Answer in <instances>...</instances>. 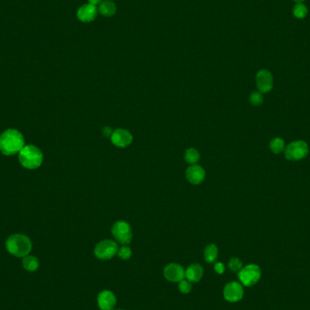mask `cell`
Returning <instances> with one entry per match:
<instances>
[{
    "label": "cell",
    "instance_id": "obj_22",
    "mask_svg": "<svg viewBox=\"0 0 310 310\" xmlns=\"http://www.w3.org/2000/svg\"><path fill=\"white\" fill-rule=\"evenodd\" d=\"M117 255L123 261H127L133 255V252L131 248H129L127 245H122V247L118 249Z\"/></svg>",
    "mask_w": 310,
    "mask_h": 310
},
{
    "label": "cell",
    "instance_id": "obj_5",
    "mask_svg": "<svg viewBox=\"0 0 310 310\" xmlns=\"http://www.w3.org/2000/svg\"><path fill=\"white\" fill-rule=\"evenodd\" d=\"M238 280L244 286H250L255 285L256 283L261 280L262 271L259 266L255 264H250L243 267L238 271Z\"/></svg>",
    "mask_w": 310,
    "mask_h": 310
},
{
    "label": "cell",
    "instance_id": "obj_13",
    "mask_svg": "<svg viewBox=\"0 0 310 310\" xmlns=\"http://www.w3.org/2000/svg\"><path fill=\"white\" fill-rule=\"evenodd\" d=\"M97 14V7L88 3L80 6L77 10V19L84 23H90L96 19Z\"/></svg>",
    "mask_w": 310,
    "mask_h": 310
},
{
    "label": "cell",
    "instance_id": "obj_11",
    "mask_svg": "<svg viewBox=\"0 0 310 310\" xmlns=\"http://www.w3.org/2000/svg\"><path fill=\"white\" fill-rule=\"evenodd\" d=\"M111 141L117 147L124 148L132 143L133 135L125 129H117L111 135Z\"/></svg>",
    "mask_w": 310,
    "mask_h": 310
},
{
    "label": "cell",
    "instance_id": "obj_4",
    "mask_svg": "<svg viewBox=\"0 0 310 310\" xmlns=\"http://www.w3.org/2000/svg\"><path fill=\"white\" fill-rule=\"evenodd\" d=\"M118 244L112 239H103L96 244L95 248V255L102 261H108L115 256L117 255L118 252Z\"/></svg>",
    "mask_w": 310,
    "mask_h": 310
},
{
    "label": "cell",
    "instance_id": "obj_29",
    "mask_svg": "<svg viewBox=\"0 0 310 310\" xmlns=\"http://www.w3.org/2000/svg\"><path fill=\"white\" fill-rule=\"evenodd\" d=\"M294 1H295V2H296V3L298 4V3H302V2H303V1H305V0H294Z\"/></svg>",
    "mask_w": 310,
    "mask_h": 310
},
{
    "label": "cell",
    "instance_id": "obj_15",
    "mask_svg": "<svg viewBox=\"0 0 310 310\" xmlns=\"http://www.w3.org/2000/svg\"><path fill=\"white\" fill-rule=\"evenodd\" d=\"M203 272V268L201 264L194 263L185 269V278L191 283H197L201 280Z\"/></svg>",
    "mask_w": 310,
    "mask_h": 310
},
{
    "label": "cell",
    "instance_id": "obj_14",
    "mask_svg": "<svg viewBox=\"0 0 310 310\" xmlns=\"http://www.w3.org/2000/svg\"><path fill=\"white\" fill-rule=\"evenodd\" d=\"M186 177L191 184L198 185L204 181L205 170L200 165H191L186 170Z\"/></svg>",
    "mask_w": 310,
    "mask_h": 310
},
{
    "label": "cell",
    "instance_id": "obj_9",
    "mask_svg": "<svg viewBox=\"0 0 310 310\" xmlns=\"http://www.w3.org/2000/svg\"><path fill=\"white\" fill-rule=\"evenodd\" d=\"M165 278L172 283H179L185 278V269L182 265L170 263L164 269Z\"/></svg>",
    "mask_w": 310,
    "mask_h": 310
},
{
    "label": "cell",
    "instance_id": "obj_23",
    "mask_svg": "<svg viewBox=\"0 0 310 310\" xmlns=\"http://www.w3.org/2000/svg\"><path fill=\"white\" fill-rule=\"evenodd\" d=\"M178 287H179V290L182 292L183 294H188V293L191 291L192 285H191V282H190L188 280L183 279V280H181L178 283Z\"/></svg>",
    "mask_w": 310,
    "mask_h": 310
},
{
    "label": "cell",
    "instance_id": "obj_1",
    "mask_svg": "<svg viewBox=\"0 0 310 310\" xmlns=\"http://www.w3.org/2000/svg\"><path fill=\"white\" fill-rule=\"evenodd\" d=\"M24 146V137L16 129H8L0 135V152L5 155L19 153Z\"/></svg>",
    "mask_w": 310,
    "mask_h": 310
},
{
    "label": "cell",
    "instance_id": "obj_26",
    "mask_svg": "<svg viewBox=\"0 0 310 310\" xmlns=\"http://www.w3.org/2000/svg\"><path fill=\"white\" fill-rule=\"evenodd\" d=\"M214 270L216 271V273L222 275V274L225 272V266H224V264L221 263V262H217V263H215V265H214Z\"/></svg>",
    "mask_w": 310,
    "mask_h": 310
},
{
    "label": "cell",
    "instance_id": "obj_17",
    "mask_svg": "<svg viewBox=\"0 0 310 310\" xmlns=\"http://www.w3.org/2000/svg\"><path fill=\"white\" fill-rule=\"evenodd\" d=\"M23 267H24L25 270L27 271H36L39 268V262H38V259L34 257V256H25L23 259Z\"/></svg>",
    "mask_w": 310,
    "mask_h": 310
},
{
    "label": "cell",
    "instance_id": "obj_27",
    "mask_svg": "<svg viewBox=\"0 0 310 310\" xmlns=\"http://www.w3.org/2000/svg\"><path fill=\"white\" fill-rule=\"evenodd\" d=\"M113 132H114V131H112L109 127L103 128V134L104 136H110V137H111V135L113 134Z\"/></svg>",
    "mask_w": 310,
    "mask_h": 310
},
{
    "label": "cell",
    "instance_id": "obj_12",
    "mask_svg": "<svg viewBox=\"0 0 310 310\" xmlns=\"http://www.w3.org/2000/svg\"><path fill=\"white\" fill-rule=\"evenodd\" d=\"M117 299L116 295L110 290L100 292L97 297V304L101 310H114Z\"/></svg>",
    "mask_w": 310,
    "mask_h": 310
},
{
    "label": "cell",
    "instance_id": "obj_10",
    "mask_svg": "<svg viewBox=\"0 0 310 310\" xmlns=\"http://www.w3.org/2000/svg\"><path fill=\"white\" fill-rule=\"evenodd\" d=\"M256 82L258 89L261 93H268L273 88V76L271 73L266 69H262L258 72L256 76Z\"/></svg>",
    "mask_w": 310,
    "mask_h": 310
},
{
    "label": "cell",
    "instance_id": "obj_30",
    "mask_svg": "<svg viewBox=\"0 0 310 310\" xmlns=\"http://www.w3.org/2000/svg\"></svg>",
    "mask_w": 310,
    "mask_h": 310
},
{
    "label": "cell",
    "instance_id": "obj_19",
    "mask_svg": "<svg viewBox=\"0 0 310 310\" xmlns=\"http://www.w3.org/2000/svg\"><path fill=\"white\" fill-rule=\"evenodd\" d=\"M269 148L273 153L279 154L285 150V143L281 138H274L269 143Z\"/></svg>",
    "mask_w": 310,
    "mask_h": 310
},
{
    "label": "cell",
    "instance_id": "obj_3",
    "mask_svg": "<svg viewBox=\"0 0 310 310\" xmlns=\"http://www.w3.org/2000/svg\"><path fill=\"white\" fill-rule=\"evenodd\" d=\"M20 164L24 168L34 170L40 167L43 163V153L37 146L26 145L20 151L19 155Z\"/></svg>",
    "mask_w": 310,
    "mask_h": 310
},
{
    "label": "cell",
    "instance_id": "obj_8",
    "mask_svg": "<svg viewBox=\"0 0 310 310\" xmlns=\"http://www.w3.org/2000/svg\"><path fill=\"white\" fill-rule=\"evenodd\" d=\"M244 290L241 284L235 281H231L228 283L224 287L223 296L227 301L235 303L243 298Z\"/></svg>",
    "mask_w": 310,
    "mask_h": 310
},
{
    "label": "cell",
    "instance_id": "obj_18",
    "mask_svg": "<svg viewBox=\"0 0 310 310\" xmlns=\"http://www.w3.org/2000/svg\"><path fill=\"white\" fill-rule=\"evenodd\" d=\"M219 250L216 245L210 244L204 249V259L208 263H213L218 258Z\"/></svg>",
    "mask_w": 310,
    "mask_h": 310
},
{
    "label": "cell",
    "instance_id": "obj_7",
    "mask_svg": "<svg viewBox=\"0 0 310 310\" xmlns=\"http://www.w3.org/2000/svg\"><path fill=\"white\" fill-rule=\"evenodd\" d=\"M112 233L116 240L122 245H128L132 241L133 233L131 226L123 220H119L114 224L112 228Z\"/></svg>",
    "mask_w": 310,
    "mask_h": 310
},
{
    "label": "cell",
    "instance_id": "obj_21",
    "mask_svg": "<svg viewBox=\"0 0 310 310\" xmlns=\"http://www.w3.org/2000/svg\"><path fill=\"white\" fill-rule=\"evenodd\" d=\"M293 15L297 19H304L308 15V8L302 3H298L293 8Z\"/></svg>",
    "mask_w": 310,
    "mask_h": 310
},
{
    "label": "cell",
    "instance_id": "obj_16",
    "mask_svg": "<svg viewBox=\"0 0 310 310\" xmlns=\"http://www.w3.org/2000/svg\"><path fill=\"white\" fill-rule=\"evenodd\" d=\"M117 11V7L112 0H104L98 7V12L100 13L102 16L105 18H110L115 16Z\"/></svg>",
    "mask_w": 310,
    "mask_h": 310
},
{
    "label": "cell",
    "instance_id": "obj_2",
    "mask_svg": "<svg viewBox=\"0 0 310 310\" xmlns=\"http://www.w3.org/2000/svg\"><path fill=\"white\" fill-rule=\"evenodd\" d=\"M6 248L10 254L19 258H24L30 253L32 242L30 238L25 235L14 234L7 238Z\"/></svg>",
    "mask_w": 310,
    "mask_h": 310
},
{
    "label": "cell",
    "instance_id": "obj_25",
    "mask_svg": "<svg viewBox=\"0 0 310 310\" xmlns=\"http://www.w3.org/2000/svg\"><path fill=\"white\" fill-rule=\"evenodd\" d=\"M249 101L250 103H252L253 105L258 106V105H261L263 103V96H262V94L259 93V92H254L250 95V97H249Z\"/></svg>",
    "mask_w": 310,
    "mask_h": 310
},
{
    "label": "cell",
    "instance_id": "obj_20",
    "mask_svg": "<svg viewBox=\"0 0 310 310\" xmlns=\"http://www.w3.org/2000/svg\"><path fill=\"white\" fill-rule=\"evenodd\" d=\"M185 160L190 165H196L200 160V153L193 148H190L185 152Z\"/></svg>",
    "mask_w": 310,
    "mask_h": 310
},
{
    "label": "cell",
    "instance_id": "obj_28",
    "mask_svg": "<svg viewBox=\"0 0 310 310\" xmlns=\"http://www.w3.org/2000/svg\"><path fill=\"white\" fill-rule=\"evenodd\" d=\"M103 2V0H88V3L91 4L93 6H99L101 3Z\"/></svg>",
    "mask_w": 310,
    "mask_h": 310
},
{
    "label": "cell",
    "instance_id": "obj_24",
    "mask_svg": "<svg viewBox=\"0 0 310 310\" xmlns=\"http://www.w3.org/2000/svg\"><path fill=\"white\" fill-rule=\"evenodd\" d=\"M229 268L233 272H238L241 268H243V264L241 261L238 258H232L229 262Z\"/></svg>",
    "mask_w": 310,
    "mask_h": 310
},
{
    "label": "cell",
    "instance_id": "obj_6",
    "mask_svg": "<svg viewBox=\"0 0 310 310\" xmlns=\"http://www.w3.org/2000/svg\"><path fill=\"white\" fill-rule=\"evenodd\" d=\"M285 156L289 161H299L306 158L309 153V146L304 141H296L285 148Z\"/></svg>",
    "mask_w": 310,
    "mask_h": 310
}]
</instances>
